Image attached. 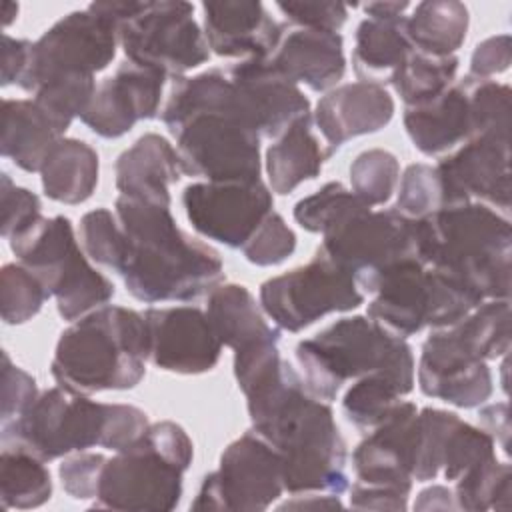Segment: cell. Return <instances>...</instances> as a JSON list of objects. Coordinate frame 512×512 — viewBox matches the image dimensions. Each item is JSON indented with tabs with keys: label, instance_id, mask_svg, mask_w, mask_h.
<instances>
[{
	"label": "cell",
	"instance_id": "obj_1",
	"mask_svg": "<svg viewBox=\"0 0 512 512\" xmlns=\"http://www.w3.org/2000/svg\"><path fill=\"white\" fill-rule=\"evenodd\" d=\"M252 430L282 462L290 494L348 490V450L328 402L314 398L290 362L278 358L242 386Z\"/></svg>",
	"mask_w": 512,
	"mask_h": 512
},
{
	"label": "cell",
	"instance_id": "obj_2",
	"mask_svg": "<svg viewBox=\"0 0 512 512\" xmlns=\"http://www.w3.org/2000/svg\"><path fill=\"white\" fill-rule=\"evenodd\" d=\"M114 208L126 236L118 276L136 300L192 302L220 286V254L180 230L170 206L118 194Z\"/></svg>",
	"mask_w": 512,
	"mask_h": 512
},
{
	"label": "cell",
	"instance_id": "obj_3",
	"mask_svg": "<svg viewBox=\"0 0 512 512\" xmlns=\"http://www.w3.org/2000/svg\"><path fill=\"white\" fill-rule=\"evenodd\" d=\"M418 258L482 300L510 296V220L486 204H456L418 220Z\"/></svg>",
	"mask_w": 512,
	"mask_h": 512
},
{
	"label": "cell",
	"instance_id": "obj_4",
	"mask_svg": "<svg viewBox=\"0 0 512 512\" xmlns=\"http://www.w3.org/2000/svg\"><path fill=\"white\" fill-rule=\"evenodd\" d=\"M148 334L144 314L124 306H100L66 328L50 372L72 394L130 390L144 378Z\"/></svg>",
	"mask_w": 512,
	"mask_h": 512
},
{
	"label": "cell",
	"instance_id": "obj_5",
	"mask_svg": "<svg viewBox=\"0 0 512 512\" xmlns=\"http://www.w3.org/2000/svg\"><path fill=\"white\" fill-rule=\"evenodd\" d=\"M294 352L306 390L322 402H332L348 380L370 374L392 378L404 394L414 388L412 346L368 316L336 320L300 340Z\"/></svg>",
	"mask_w": 512,
	"mask_h": 512
},
{
	"label": "cell",
	"instance_id": "obj_6",
	"mask_svg": "<svg viewBox=\"0 0 512 512\" xmlns=\"http://www.w3.org/2000/svg\"><path fill=\"white\" fill-rule=\"evenodd\" d=\"M192 458V440L180 424L172 420L150 424L136 444L104 460L92 506L108 510H174L182 498V476Z\"/></svg>",
	"mask_w": 512,
	"mask_h": 512
},
{
	"label": "cell",
	"instance_id": "obj_7",
	"mask_svg": "<svg viewBox=\"0 0 512 512\" xmlns=\"http://www.w3.org/2000/svg\"><path fill=\"white\" fill-rule=\"evenodd\" d=\"M356 286L372 296L368 318L400 338L424 328L452 326L484 302L470 288L418 258H404L356 278Z\"/></svg>",
	"mask_w": 512,
	"mask_h": 512
},
{
	"label": "cell",
	"instance_id": "obj_8",
	"mask_svg": "<svg viewBox=\"0 0 512 512\" xmlns=\"http://www.w3.org/2000/svg\"><path fill=\"white\" fill-rule=\"evenodd\" d=\"M90 8L116 26L126 60L160 70L166 78H184L210 58L190 2H92Z\"/></svg>",
	"mask_w": 512,
	"mask_h": 512
},
{
	"label": "cell",
	"instance_id": "obj_9",
	"mask_svg": "<svg viewBox=\"0 0 512 512\" xmlns=\"http://www.w3.org/2000/svg\"><path fill=\"white\" fill-rule=\"evenodd\" d=\"M8 242L18 262L56 298L58 314L66 322H76L112 300L114 284L88 262L66 216H42Z\"/></svg>",
	"mask_w": 512,
	"mask_h": 512
},
{
	"label": "cell",
	"instance_id": "obj_10",
	"mask_svg": "<svg viewBox=\"0 0 512 512\" xmlns=\"http://www.w3.org/2000/svg\"><path fill=\"white\" fill-rule=\"evenodd\" d=\"M118 404L90 400L60 386L38 394L16 420L2 424V448L24 450L44 462L84 452L94 446L112 448Z\"/></svg>",
	"mask_w": 512,
	"mask_h": 512
},
{
	"label": "cell",
	"instance_id": "obj_11",
	"mask_svg": "<svg viewBox=\"0 0 512 512\" xmlns=\"http://www.w3.org/2000/svg\"><path fill=\"white\" fill-rule=\"evenodd\" d=\"M364 302L350 272L316 256L290 272L274 276L260 286V306L280 330L300 332L332 312H348Z\"/></svg>",
	"mask_w": 512,
	"mask_h": 512
},
{
	"label": "cell",
	"instance_id": "obj_12",
	"mask_svg": "<svg viewBox=\"0 0 512 512\" xmlns=\"http://www.w3.org/2000/svg\"><path fill=\"white\" fill-rule=\"evenodd\" d=\"M180 170L206 182L258 180L260 136L226 112H200L174 134Z\"/></svg>",
	"mask_w": 512,
	"mask_h": 512
},
{
	"label": "cell",
	"instance_id": "obj_13",
	"mask_svg": "<svg viewBox=\"0 0 512 512\" xmlns=\"http://www.w3.org/2000/svg\"><path fill=\"white\" fill-rule=\"evenodd\" d=\"M116 46V26L108 18L90 6L70 12L32 42L28 66L18 86L34 94L44 82L60 76H94L114 60Z\"/></svg>",
	"mask_w": 512,
	"mask_h": 512
},
{
	"label": "cell",
	"instance_id": "obj_14",
	"mask_svg": "<svg viewBox=\"0 0 512 512\" xmlns=\"http://www.w3.org/2000/svg\"><path fill=\"white\" fill-rule=\"evenodd\" d=\"M284 492L280 454L254 430L230 442L204 476L192 510H266Z\"/></svg>",
	"mask_w": 512,
	"mask_h": 512
},
{
	"label": "cell",
	"instance_id": "obj_15",
	"mask_svg": "<svg viewBox=\"0 0 512 512\" xmlns=\"http://www.w3.org/2000/svg\"><path fill=\"white\" fill-rule=\"evenodd\" d=\"M318 250L356 280L404 258H418V220L396 208L362 206L328 228Z\"/></svg>",
	"mask_w": 512,
	"mask_h": 512
},
{
	"label": "cell",
	"instance_id": "obj_16",
	"mask_svg": "<svg viewBox=\"0 0 512 512\" xmlns=\"http://www.w3.org/2000/svg\"><path fill=\"white\" fill-rule=\"evenodd\" d=\"M192 228L208 240L240 248L274 210L272 190L258 180L194 182L182 192Z\"/></svg>",
	"mask_w": 512,
	"mask_h": 512
},
{
	"label": "cell",
	"instance_id": "obj_17",
	"mask_svg": "<svg viewBox=\"0 0 512 512\" xmlns=\"http://www.w3.org/2000/svg\"><path fill=\"white\" fill-rule=\"evenodd\" d=\"M496 442L484 430L440 408H422L416 418L414 480L428 482L440 472L454 482L466 470L496 456Z\"/></svg>",
	"mask_w": 512,
	"mask_h": 512
},
{
	"label": "cell",
	"instance_id": "obj_18",
	"mask_svg": "<svg viewBox=\"0 0 512 512\" xmlns=\"http://www.w3.org/2000/svg\"><path fill=\"white\" fill-rule=\"evenodd\" d=\"M144 314L148 334V360L174 374H204L212 370L222 352L208 316L196 306L148 308Z\"/></svg>",
	"mask_w": 512,
	"mask_h": 512
},
{
	"label": "cell",
	"instance_id": "obj_19",
	"mask_svg": "<svg viewBox=\"0 0 512 512\" xmlns=\"http://www.w3.org/2000/svg\"><path fill=\"white\" fill-rule=\"evenodd\" d=\"M448 206L480 202L508 212L510 208V140L472 136L436 164Z\"/></svg>",
	"mask_w": 512,
	"mask_h": 512
},
{
	"label": "cell",
	"instance_id": "obj_20",
	"mask_svg": "<svg viewBox=\"0 0 512 512\" xmlns=\"http://www.w3.org/2000/svg\"><path fill=\"white\" fill-rule=\"evenodd\" d=\"M164 84L166 76L160 70L126 60L96 86L80 120L100 138H120L136 122L158 116Z\"/></svg>",
	"mask_w": 512,
	"mask_h": 512
},
{
	"label": "cell",
	"instance_id": "obj_21",
	"mask_svg": "<svg viewBox=\"0 0 512 512\" xmlns=\"http://www.w3.org/2000/svg\"><path fill=\"white\" fill-rule=\"evenodd\" d=\"M228 76L246 122L260 138H278L290 124L310 114V102L300 86L284 76L270 58L240 60L228 70Z\"/></svg>",
	"mask_w": 512,
	"mask_h": 512
},
{
	"label": "cell",
	"instance_id": "obj_22",
	"mask_svg": "<svg viewBox=\"0 0 512 512\" xmlns=\"http://www.w3.org/2000/svg\"><path fill=\"white\" fill-rule=\"evenodd\" d=\"M418 384L426 396L458 408H476L494 390L488 362L466 352L448 326L434 328L424 340L418 362Z\"/></svg>",
	"mask_w": 512,
	"mask_h": 512
},
{
	"label": "cell",
	"instance_id": "obj_23",
	"mask_svg": "<svg viewBox=\"0 0 512 512\" xmlns=\"http://www.w3.org/2000/svg\"><path fill=\"white\" fill-rule=\"evenodd\" d=\"M416 416V404L402 400L384 424L366 434L352 452L356 482L410 494L416 458Z\"/></svg>",
	"mask_w": 512,
	"mask_h": 512
},
{
	"label": "cell",
	"instance_id": "obj_24",
	"mask_svg": "<svg viewBox=\"0 0 512 512\" xmlns=\"http://www.w3.org/2000/svg\"><path fill=\"white\" fill-rule=\"evenodd\" d=\"M202 10L206 44L224 58H270L286 28L258 0L204 2Z\"/></svg>",
	"mask_w": 512,
	"mask_h": 512
},
{
	"label": "cell",
	"instance_id": "obj_25",
	"mask_svg": "<svg viewBox=\"0 0 512 512\" xmlns=\"http://www.w3.org/2000/svg\"><path fill=\"white\" fill-rule=\"evenodd\" d=\"M392 116L394 100L388 90L358 80L326 92L316 104L314 122L328 152L334 154L344 142L382 130Z\"/></svg>",
	"mask_w": 512,
	"mask_h": 512
},
{
	"label": "cell",
	"instance_id": "obj_26",
	"mask_svg": "<svg viewBox=\"0 0 512 512\" xmlns=\"http://www.w3.org/2000/svg\"><path fill=\"white\" fill-rule=\"evenodd\" d=\"M270 62L292 82L324 92L346 72L344 40L338 32L286 26Z\"/></svg>",
	"mask_w": 512,
	"mask_h": 512
},
{
	"label": "cell",
	"instance_id": "obj_27",
	"mask_svg": "<svg viewBox=\"0 0 512 512\" xmlns=\"http://www.w3.org/2000/svg\"><path fill=\"white\" fill-rule=\"evenodd\" d=\"M404 128L414 148L426 156H440L456 150L472 136L466 82H454L436 98L406 106Z\"/></svg>",
	"mask_w": 512,
	"mask_h": 512
},
{
	"label": "cell",
	"instance_id": "obj_28",
	"mask_svg": "<svg viewBox=\"0 0 512 512\" xmlns=\"http://www.w3.org/2000/svg\"><path fill=\"white\" fill-rule=\"evenodd\" d=\"M120 196L154 204H172L170 184L180 180L176 148L160 134L148 132L126 148L114 164Z\"/></svg>",
	"mask_w": 512,
	"mask_h": 512
},
{
	"label": "cell",
	"instance_id": "obj_29",
	"mask_svg": "<svg viewBox=\"0 0 512 512\" xmlns=\"http://www.w3.org/2000/svg\"><path fill=\"white\" fill-rule=\"evenodd\" d=\"M70 126L34 98L2 102V156L26 172H40Z\"/></svg>",
	"mask_w": 512,
	"mask_h": 512
},
{
	"label": "cell",
	"instance_id": "obj_30",
	"mask_svg": "<svg viewBox=\"0 0 512 512\" xmlns=\"http://www.w3.org/2000/svg\"><path fill=\"white\" fill-rule=\"evenodd\" d=\"M206 316L222 346L234 352L280 340V330L266 322L256 298L242 284L216 286L208 294Z\"/></svg>",
	"mask_w": 512,
	"mask_h": 512
},
{
	"label": "cell",
	"instance_id": "obj_31",
	"mask_svg": "<svg viewBox=\"0 0 512 512\" xmlns=\"http://www.w3.org/2000/svg\"><path fill=\"white\" fill-rule=\"evenodd\" d=\"M330 156L312 132V114L298 118L266 150V174L272 192L286 196L304 180L316 178Z\"/></svg>",
	"mask_w": 512,
	"mask_h": 512
},
{
	"label": "cell",
	"instance_id": "obj_32",
	"mask_svg": "<svg viewBox=\"0 0 512 512\" xmlns=\"http://www.w3.org/2000/svg\"><path fill=\"white\" fill-rule=\"evenodd\" d=\"M402 18H364L354 36L352 64L360 82L390 84L396 70L412 52Z\"/></svg>",
	"mask_w": 512,
	"mask_h": 512
},
{
	"label": "cell",
	"instance_id": "obj_33",
	"mask_svg": "<svg viewBox=\"0 0 512 512\" xmlns=\"http://www.w3.org/2000/svg\"><path fill=\"white\" fill-rule=\"evenodd\" d=\"M98 168V154L90 144L62 138L40 168L44 194L54 202L82 204L96 190Z\"/></svg>",
	"mask_w": 512,
	"mask_h": 512
},
{
	"label": "cell",
	"instance_id": "obj_34",
	"mask_svg": "<svg viewBox=\"0 0 512 512\" xmlns=\"http://www.w3.org/2000/svg\"><path fill=\"white\" fill-rule=\"evenodd\" d=\"M468 8L456 0H426L406 16V34L414 50L452 56L468 32Z\"/></svg>",
	"mask_w": 512,
	"mask_h": 512
},
{
	"label": "cell",
	"instance_id": "obj_35",
	"mask_svg": "<svg viewBox=\"0 0 512 512\" xmlns=\"http://www.w3.org/2000/svg\"><path fill=\"white\" fill-rule=\"evenodd\" d=\"M46 462L16 448H2L0 454V498L2 508H38L52 496Z\"/></svg>",
	"mask_w": 512,
	"mask_h": 512
},
{
	"label": "cell",
	"instance_id": "obj_36",
	"mask_svg": "<svg viewBox=\"0 0 512 512\" xmlns=\"http://www.w3.org/2000/svg\"><path fill=\"white\" fill-rule=\"evenodd\" d=\"M448 328L472 356L484 362L506 356L510 348V302L508 298L484 300Z\"/></svg>",
	"mask_w": 512,
	"mask_h": 512
},
{
	"label": "cell",
	"instance_id": "obj_37",
	"mask_svg": "<svg viewBox=\"0 0 512 512\" xmlns=\"http://www.w3.org/2000/svg\"><path fill=\"white\" fill-rule=\"evenodd\" d=\"M458 58L432 56L412 50L392 76L390 84L406 106L428 102L456 82Z\"/></svg>",
	"mask_w": 512,
	"mask_h": 512
},
{
	"label": "cell",
	"instance_id": "obj_38",
	"mask_svg": "<svg viewBox=\"0 0 512 512\" xmlns=\"http://www.w3.org/2000/svg\"><path fill=\"white\" fill-rule=\"evenodd\" d=\"M402 388L384 374H370L358 378L342 398V412L346 420L368 434L384 424L402 404Z\"/></svg>",
	"mask_w": 512,
	"mask_h": 512
},
{
	"label": "cell",
	"instance_id": "obj_39",
	"mask_svg": "<svg viewBox=\"0 0 512 512\" xmlns=\"http://www.w3.org/2000/svg\"><path fill=\"white\" fill-rule=\"evenodd\" d=\"M512 490V468L498 458L476 464L454 480V500L458 510L484 512L508 510Z\"/></svg>",
	"mask_w": 512,
	"mask_h": 512
},
{
	"label": "cell",
	"instance_id": "obj_40",
	"mask_svg": "<svg viewBox=\"0 0 512 512\" xmlns=\"http://www.w3.org/2000/svg\"><path fill=\"white\" fill-rule=\"evenodd\" d=\"M396 210L410 220H426L448 208V196L436 166L410 164L398 180Z\"/></svg>",
	"mask_w": 512,
	"mask_h": 512
},
{
	"label": "cell",
	"instance_id": "obj_41",
	"mask_svg": "<svg viewBox=\"0 0 512 512\" xmlns=\"http://www.w3.org/2000/svg\"><path fill=\"white\" fill-rule=\"evenodd\" d=\"M400 180L398 158L384 148L360 152L350 164L352 192L370 208L386 204Z\"/></svg>",
	"mask_w": 512,
	"mask_h": 512
},
{
	"label": "cell",
	"instance_id": "obj_42",
	"mask_svg": "<svg viewBox=\"0 0 512 512\" xmlns=\"http://www.w3.org/2000/svg\"><path fill=\"white\" fill-rule=\"evenodd\" d=\"M464 82L470 100L472 136L510 140V88L496 80H478L472 76H466Z\"/></svg>",
	"mask_w": 512,
	"mask_h": 512
},
{
	"label": "cell",
	"instance_id": "obj_43",
	"mask_svg": "<svg viewBox=\"0 0 512 512\" xmlns=\"http://www.w3.org/2000/svg\"><path fill=\"white\" fill-rule=\"evenodd\" d=\"M368 206L342 182H328L314 194L302 198L294 206V220L300 228L314 234H324L336 222L354 210Z\"/></svg>",
	"mask_w": 512,
	"mask_h": 512
},
{
	"label": "cell",
	"instance_id": "obj_44",
	"mask_svg": "<svg viewBox=\"0 0 512 512\" xmlns=\"http://www.w3.org/2000/svg\"><path fill=\"white\" fill-rule=\"evenodd\" d=\"M50 298L44 284L20 262L0 270V312L4 324L16 326L32 320Z\"/></svg>",
	"mask_w": 512,
	"mask_h": 512
},
{
	"label": "cell",
	"instance_id": "obj_45",
	"mask_svg": "<svg viewBox=\"0 0 512 512\" xmlns=\"http://www.w3.org/2000/svg\"><path fill=\"white\" fill-rule=\"evenodd\" d=\"M78 234L82 248L92 262L110 268L116 274L120 272L126 256V236L116 214L108 208L86 212L80 218Z\"/></svg>",
	"mask_w": 512,
	"mask_h": 512
},
{
	"label": "cell",
	"instance_id": "obj_46",
	"mask_svg": "<svg viewBox=\"0 0 512 512\" xmlns=\"http://www.w3.org/2000/svg\"><path fill=\"white\" fill-rule=\"evenodd\" d=\"M296 250V234L278 212H270L250 240L242 246L244 258L254 266H276Z\"/></svg>",
	"mask_w": 512,
	"mask_h": 512
},
{
	"label": "cell",
	"instance_id": "obj_47",
	"mask_svg": "<svg viewBox=\"0 0 512 512\" xmlns=\"http://www.w3.org/2000/svg\"><path fill=\"white\" fill-rule=\"evenodd\" d=\"M0 202H2L0 234L6 240L12 238L14 234H20L28 226H32L38 218H42L40 198L34 192H30L22 186H16L6 172L2 174Z\"/></svg>",
	"mask_w": 512,
	"mask_h": 512
},
{
	"label": "cell",
	"instance_id": "obj_48",
	"mask_svg": "<svg viewBox=\"0 0 512 512\" xmlns=\"http://www.w3.org/2000/svg\"><path fill=\"white\" fill-rule=\"evenodd\" d=\"M38 386L20 366L12 364L10 356L2 352V416L0 424H8L22 416L38 398Z\"/></svg>",
	"mask_w": 512,
	"mask_h": 512
},
{
	"label": "cell",
	"instance_id": "obj_49",
	"mask_svg": "<svg viewBox=\"0 0 512 512\" xmlns=\"http://www.w3.org/2000/svg\"><path fill=\"white\" fill-rule=\"evenodd\" d=\"M104 460V454L86 450L66 458L58 468L64 492L74 500H94Z\"/></svg>",
	"mask_w": 512,
	"mask_h": 512
},
{
	"label": "cell",
	"instance_id": "obj_50",
	"mask_svg": "<svg viewBox=\"0 0 512 512\" xmlns=\"http://www.w3.org/2000/svg\"><path fill=\"white\" fill-rule=\"evenodd\" d=\"M276 8L290 26L326 32H338L348 18V6L342 2H278Z\"/></svg>",
	"mask_w": 512,
	"mask_h": 512
},
{
	"label": "cell",
	"instance_id": "obj_51",
	"mask_svg": "<svg viewBox=\"0 0 512 512\" xmlns=\"http://www.w3.org/2000/svg\"><path fill=\"white\" fill-rule=\"evenodd\" d=\"M512 60V40L508 34H496L476 44L470 58V74L478 80H490L492 76L506 72Z\"/></svg>",
	"mask_w": 512,
	"mask_h": 512
},
{
	"label": "cell",
	"instance_id": "obj_52",
	"mask_svg": "<svg viewBox=\"0 0 512 512\" xmlns=\"http://www.w3.org/2000/svg\"><path fill=\"white\" fill-rule=\"evenodd\" d=\"M408 496L404 492L382 488V486H368L356 482L350 488V506L356 510H406Z\"/></svg>",
	"mask_w": 512,
	"mask_h": 512
},
{
	"label": "cell",
	"instance_id": "obj_53",
	"mask_svg": "<svg viewBox=\"0 0 512 512\" xmlns=\"http://www.w3.org/2000/svg\"><path fill=\"white\" fill-rule=\"evenodd\" d=\"M30 48V40H20L12 38L10 34H2V86L20 82L28 66Z\"/></svg>",
	"mask_w": 512,
	"mask_h": 512
},
{
	"label": "cell",
	"instance_id": "obj_54",
	"mask_svg": "<svg viewBox=\"0 0 512 512\" xmlns=\"http://www.w3.org/2000/svg\"><path fill=\"white\" fill-rule=\"evenodd\" d=\"M480 422L484 424V430L502 446V450L508 454V436H510V418H508V404L496 402L490 406H484L480 410Z\"/></svg>",
	"mask_w": 512,
	"mask_h": 512
},
{
	"label": "cell",
	"instance_id": "obj_55",
	"mask_svg": "<svg viewBox=\"0 0 512 512\" xmlns=\"http://www.w3.org/2000/svg\"><path fill=\"white\" fill-rule=\"evenodd\" d=\"M414 510H458L454 492L446 486H430L422 490L414 502Z\"/></svg>",
	"mask_w": 512,
	"mask_h": 512
},
{
	"label": "cell",
	"instance_id": "obj_56",
	"mask_svg": "<svg viewBox=\"0 0 512 512\" xmlns=\"http://www.w3.org/2000/svg\"><path fill=\"white\" fill-rule=\"evenodd\" d=\"M340 506H342L340 496L310 492V494H292V500L284 502L280 506V510H286V508H296V510L312 508V510H318V508H340Z\"/></svg>",
	"mask_w": 512,
	"mask_h": 512
},
{
	"label": "cell",
	"instance_id": "obj_57",
	"mask_svg": "<svg viewBox=\"0 0 512 512\" xmlns=\"http://www.w3.org/2000/svg\"><path fill=\"white\" fill-rule=\"evenodd\" d=\"M410 8L408 2H368L364 4V12L368 18H402Z\"/></svg>",
	"mask_w": 512,
	"mask_h": 512
},
{
	"label": "cell",
	"instance_id": "obj_58",
	"mask_svg": "<svg viewBox=\"0 0 512 512\" xmlns=\"http://www.w3.org/2000/svg\"><path fill=\"white\" fill-rule=\"evenodd\" d=\"M16 16H18V4L4 2L2 4V22H4V26H10Z\"/></svg>",
	"mask_w": 512,
	"mask_h": 512
}]
</instances>
